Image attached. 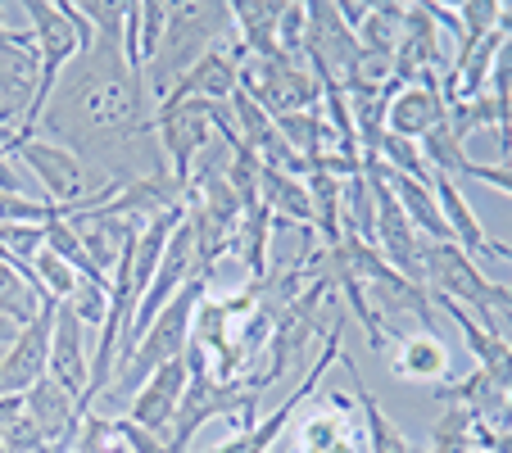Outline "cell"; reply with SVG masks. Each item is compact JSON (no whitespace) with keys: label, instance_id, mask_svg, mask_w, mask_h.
<instances>
[{"label":"cell","instance_id":"6da1fadb","mask_svg":"<svg viewBox=\"0 0 512 453\" xmlns=\"http://www.w3.org/2000/svg\"><path fill=\"white\" fill-rule=\"evenodd\" d=\"M32 23V46H37V91H32V105L23 114V123L14 127L5 141H32L37 123L46 118L50 100L59 91V78L73 59H82L91 46H96V28L82 14V5H55V0H23Z\"/></svg>","mask_w":512,"mask_h":453},{"label":"cell","instance_id":"7a4b0ae2","mask_svg":"<svg viewBox=\"0 0 512 453\" xmlns=\"http://www.w3.org/2000/svg\"><path fill=\"white\" fill-rule=\"evenodd\" d=\"M204 295H209V272H195V277L186 281V286L164 304V313H159V318L145 327V336L136 340L132 354L118 363L114 390H109V395H136V390H141L145 381L159 372V367L173 363V358H182L186 349H191L195 309H200Z\"/></svg>","mask_w":512,"mask_h":453},{"label":"cell","instance_id":"3957f363","mask_svg":"<svg viewBox=\"0 0 512 453\" xmlns=\"http://www.w3.org/2000/svg\"><path fill=\"white\" fill-rule=\"evenodd\" d=\"M223 19H232L227 5H200V0L173 5V10H168L164 41H159L150 68H145V91H150L155 100H164L186 68L218 46V23Z\"/></svg>","mask_w":512,"mask_h":453},{"label":"cell","instance_id":"277c9868","mask_svg":"<svg viewBox=\"0 0 512 453\" xmlns=\"http://www.w3.org/2000/svg\"><path fill=\"white\" fill-rule=\"evenodd\" d=\"M422 272H426V290L445 295L463 309H472V318L499 309V281H490L481 268L472 263V254L458 250L454 241H426L422 245Z\"/></svg>","mask_w":512,"mask_h":453},{"label":"cell","instance_id":"5b68a950","mask_svg":"<svg viewBox=\"0 0 512 453\" xmlns=\"http://www.w3.org/2000/svg\"><path fill=\"white\" fill-rule=\"evenodd\" d=\"M213 127H218V105H209V100H177V96L159 100L155 136L168 159V173L182 186H191V164H195V155L209 150Z\"/></svg>","mask_w":512,"mask_h":453},{"label":"cell","instance_id":"8992f818","mask_svg":"<svg viewBox=\"0 0 512 453\" xmlns=\"http://www.w3.org/2000/svg\"><path fill=\"white\" fill-rule=\"evenodd\" d=\"M59 299H41L37 318L19 327L10 349L0 354V395H28L50 367V331H55Z\"/></svg>","mask_w":512,"mask_h":453},{"label":"cell","instance_id":"52a82bcc","mask_svg":"<svg viewBox=\"0 0 512 453\" xmlns=\"http://www.w3.org/2000/svg\"><path fill=\"white\" fill-rule=\"evenodd\" d=\"M5 150H10L14 159H23V164L32 168V177H37V186L46 191L50 204H59V209H73V204L87 200V164H82L68 145H50V141H5Z\"/></svg>","mask_w":512,"mask_h":453},{"label":"cell","instance_id":"ba28073f","mask_svg":"<svg viewBox=\"0 0 512 453\" xmlns=\"http://www.w3.org/2000/svg\"><path fill=\"white\" fill-rule=\"evenodd\" d=\"M23 404H28V417L32 426L41 431V440H46V449H59V453H73V444H78V431H82V408H78V395H68L64 386H59L55 376H41L37 386L23 395Z\"/></svg>","mask_w":512,"mask_h":453},{"label":"cell","instance_id":"9c48e42d","mask_svg":"<svg viewBox=\"0 0 512 453\" xmlns=\"http://www.w3.org/2000/svg\"><path fill=\"white\" fill-rule=\"evenodd\" d=\"M354 413H358L354 399L327 390L318 399V413L300 426V444L295 449L300 453H368L363 431L354 426Z\"/></svg>","mask_w":512,"mask_h":453},{"label":"cell","instance_id":"30bf717a","mask_svg":"<svg viewBox=\"0 0 512 453\" xmlns=\"http://www.w3.org/2000/svg\"><path fill=\"white\" fill-rule=\"evenodd\" d=\"M445 118H449V105H445V96H440V78L422 73L417 82H408V87H399L395 96H390L386 132L404 136V141H422V136L435 132Z\"/></svg>","mask_w":512,"mask_h":453},{"label":"cell","instance_id":"8fae6325","mask_svg":"<svg viewBox=\"0 0 512 453\" xmlns=\"http://www.w3.org/2000/svg\"><path fill=\"white\" fill-rule=\"evenodd\" d=\"M186 381H191V367H186V354L173 358V363H164L150 381H145L141 390L132 395V422L145 426L150 435H164L168 440V426H173L177 417V404H182V390Z\"/></svg>","mask_w":512,"mask_h":453},{"label":"cell","instance_id":"7c38bea8","mask_svg":"<svg viewBox=\"0 0 512 453\" xmlns=\"http://www.w3.org/2000/svg\"><path fill=\"white\" fill-rule=\"evenodd\" d=\"M440 404H458L472 413V422L481 426V431H512V413H508V390L494 381L490 372H481V367H472L467 376H458V381H440Z\"/></svg>","mask_w":512,"mask_h":453},{"label":"cell","instance_id":"4fadbf2b","mask_svg":"<svg viewBox=\"0 0 512 453\" xmlns=\"http://www.w3.org/2000/svg\"><path fill=\"white\" fill-rule=\"evenodd\" d=\"M82 331H87L82 327V318L68 309L64 299H59L55 331H50V367L46 372L55 376L68 395H78V408H82V395H87V381H91V354H87Z\"/></svg>","mask_w":512,"mask_h":453},{"label":"cell","instance_id":"5bb4252c","mask_svg":"<svg viewBox=\"0 0 512 453\" xmlns=\"http://www.w3.org/2000/svg\"><path fill=\"white\" fill-rule=\"evenodd\" d=\"M241 91V55H236V46H213L204 59H195L191 68H186L182 78L173 82V91L168 96L177 100H209V105H232V96ZM164 96V100H168Z\"/></svg>","mask_w":512,"mask_h":453},{"label":"cell","instance_id":"9a60e30c","mask_svg":"<svg viewBox=\"0 0 512 453\" xmlns=\"http://www.w3.org/2000/svg\"><path fill=\"white\" fill-rule=\"evenodd\" d=\"M259 204L277 222H295V227H313V195L309 182L281 173V168H259Z\"/></svg>","mask_w":512,"mask_h":453},{"label":"cell","instance_id":"2e32d148","mask_svg":"<svg viewBox=\"0 0 512 453\" xmlns=\"http://www.w3.org/2000/svg\"><path fill=\"white\" fill-rule=\"evenodd\" d=\"M340 363H345L349 376H354V404H358V413H363V444H368V453H413V444H408V435L399 431V422L372 399V390L363 386L354 358L340 354Z\"/></svg>","mask_w":512,"mask_h":453},{"label":"cell","instance_id":"e0dca14e","mask_svg":"<svg viewBox=\"0 0 512 453\" xmlns=\"http://www.w3.org/2000/svg\"><path fill=\"white\" fill-rule=\"evenodd\" d=\"M449 358H454V349L435 336V331H413V336L399 340L395 376H404V381H431V386H440V381L449 376Z\"/></svg>","mask_w":512,"mask_h":453},{"label":"cell","instance_id":"ac0fdd59","mask_svg":"<svg viewBox=\"0 0 512 453\" xmlns=\"http://www.w3.org/2000/svg\"><path fill=\"white\" fill-rule=\"evenodd\" d=\"M431 195H435V204H440V213H445V227H449V236H454L458 250L490 259V236L481 232V222H476L467 195L458 191V182H449V177H435Z\"/></svg>","mask_w":512,"mask_h":453},{"label":"cell","instance_id":"d6986e66","mask_svg":"<svg viewBox=\"0 0 512 453\" xmlns=\"http://www.w3.org/2000/svg\"><path fill=\"white\" fill-rule=\"evenodd\" d=\"M340 236H358L363 245H377V200H372L368 173H354L340 182Z\"/></svg>","mask_w":512,"mask_h":453},{"label":"cell","instance_id":"ffe728a7","mask_svg":"<svg viewBox=\"0 0 512 453\" xmlns=\"http://www.w3.org/2000/svg\"><path fill=\"white\" fill-rule=\"evenodd\" d=\"M417 145H422V159H426V168H431L435 177H449V182H454V177H467L472 155L463 150L467 141L454 132V127H449V118L435 127V132H426Z\"/></svg>","mask_w":512,"mask_h":453},{"label":"cell","instance_id":"44dd1931","mask_svg":"<svg viewBox=\"0 0 512 453\" xmlns=\"http://www.w3.org/2000/svg\"><path fill=\"white\" fill-rule=\"evenodd\" d=\"M399 28H404V5L381 0V5H372L368 10V19H363V28H358L354 37H358V46L368 50V55H395Z\"/></svg>","mask_w":512,"mask_h":453},{"label":"cell","instance_id":"7402d4cb","mask_svg":"<svg viewBox=\"0 0 512 453\" xmlns=\"http://www.w3.org/2000/svg\"><path fill=\"white\" fill-rule=\"evenodd\" d=\"M41 299H50V295L32 290L28 277H19L10 263H0V318H10L14 327H28V322L37 318Z\"/></svg>","mask_w":512,"mask_h":453},{"label":"cell","instance_id":"603a6c76","mask_svg":"<svg viewBox=\"0 0 512 453\" xmlns=\"http://www.w3.org/2000/svg\"><path fill=\"white\" fill-rule=\"evenodd\" d=\"M431 453H476V422L467 408H440V417L431 426Z\"/></svg>","mask_w":512,"mask_h":453},{"label":"cell","instance_id":"cb8c5ba5","mask_svg":"<svg viewBox=\"0 0 512 453\" xmlns=\"http://www.w3.org/2000/svg\"><path fill=\"white\" fill-rule=\"evenodd\" d=\"M32 272H37V286H41V295H50V299H73V290H78V272L68 268L59 254H50L46 245L37 250V259H32Z\"/></svg>","mask_w":512,"mask_h":453},{"label":"cell","instance_id":"d4e9b609","mask_svg":"<svg viewBox=\"0 0 512 453\" xmlns=\"http://www.w3.org/2000/svg\"><path fill=\"white\" fill-rule=\"evenodd\" d=\"M64 304L82 318V327H100L109 318V286L105 281H78L73 299H64Z\"/></svg>","mask_w":512,"mask_h":453},{"label":"cell","instance_id":"484cf974","mask_svg":"<svg viewBox=\"0 0 512 453\" xmlns=\"http://www.w3.org/2000/svg\"><path fill=\"white\" fill-rule=\"evenodd\" d=\"M114 435H118V444H123V453H173L164 435H150L145 426H136L132 417H118Z\"/></svg>","mask_w":512,"mask_h":453},{"label":"cell","instance_id":"4316f807","mask_svg":"<svg viewBox=\"0 0 512 453\" xmlns=\"http://www.w3.org/2000/svg\"><path fill=\"white\" fill-rule=\"evenodd\" d=\"M463 182H485V186H494V191L512 195V164H476L472 159Z\"/></svg>","mask_w":512,"mask_h":453},{"label":"cell","instance_id":"83f0119b","mask_svg":"<svg viewBox=\"0 0 512 453\" xmlns=\"http://www.w3.org/2000/svg\"><path fill=\"white\" fill-rule=\"evenodd\" d=\"M499 37H512V5H503L499 14Z\"/></svg>","mask_w":512,"mask_h":453},{"label":"cell","instance_id":"f1b7e54d","mask_svg":"<svg viewBox=\"0 0 512 453\" xmlns=\"http://www.w3.org/2000/svg\"><path fill=\"white\" fill-rule=\"evenodd\" d=\"M268 453H300V449H286V444H281V440H277V444H272V449H268Z\"/></svg>","mask_w":512,"mask_h":453},{"label":"cell","instance_id":"f546056e","mask_svg":"<svg viewBox=\"0 0 512 453\" xmlns=\"http://www.w3.org/2000/svg\"><path fill=\"white\" fill-rule=\"evenodd\" d=\"M508 413H512V390H508Z\"/></svg>","mask_w":512,"mask_h":453},{"label":"cell","instance_id":"4dcf8cb0","mask_svg":"<svg viewBox=\"0 0 512 453\" xmlns=\"http://www.w3.org/2000/svg\"><path fill=\"white\" fill-rule=\"evenodd\" d=\"M476 453H485V449H476Z\"/></svg>","mask_w":512,"mask_h":453}]
</instances>
